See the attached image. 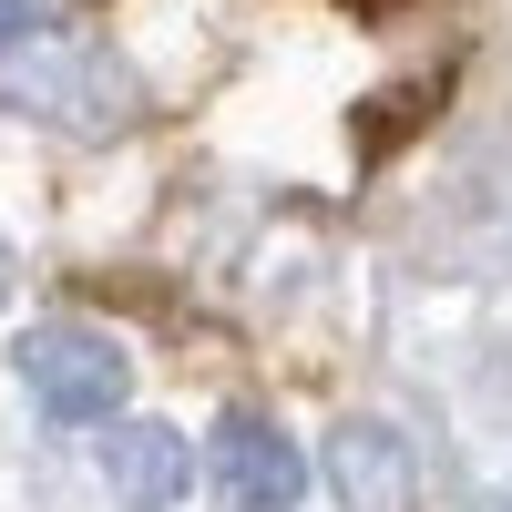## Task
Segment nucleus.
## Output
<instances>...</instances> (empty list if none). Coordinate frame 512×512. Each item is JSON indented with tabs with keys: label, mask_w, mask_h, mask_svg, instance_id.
<instances>
[{
	"label": "nucleus",
	"mask_w": 512,
	"mask_h": 512,
	"mask_svg": "<svg viewBox=\"0 0 512 512\" xmlns=\"http://www.w3.org/2000/svg\"><path fill=\"white\" fill-rule=\"evenodd\" d=\"M103 482L123 512H175L195 492V441L175 431V420H103Z\"/></svg>",
	"instance_id": "obj_4"
},
{
	"label": "nucleus",
	"mask_w": 512,
	"mask_h": 512,
	"mask_svg": "<svg viewBox=\"0 0 512 512\" xmlns=\"http://www.w3.org/2000/svg\"><path fill=\"white\" fill-rule=\"evenodd\" d=\"M0 297H11V236H0Z\"/></svg>",
	"instance_id": "obj_7"
},
{
	"label": "nucleus",
	"mask_w": 512,
	"mask_h": 512,
	"mask_svg": "<svg viewBox=\"0 0 512 512\" xmlns=\"http://www.w3.org/2000/svg\"><path fill=\"white\" fill-rule=\"evenodd\" d=\"M11 369H21V390L52 410L62 431H103V420L134 400V359H123V338H113V328H82V318L21 328Z\"/></svg>",
	"instance_id": "obj_2"
},
{
	"label": "nucleus",
	"mask_w": 512,
	"mask_h": 512,
	"mask_svg": "<svg viewBox=\"0 0 512 512\" xmlns=\"http://www.w3.org/2000/svg\"><path fill=\"white\" fill-rule=\"evenodd\" d=\"M31 21H41V11H31V0H0V41H21Z\"/></svg>",
	"instance_id": "obj_6"
},
{
	"label": "nucleus",
	"mask_w": 512,
	"mask_h": 512,
	"mask_svg": "<svg viewBox=\"0 0 512 512\" xmlns=\"http://www.w3.org/2000/svg\"><path fill=\"white\" fill-rule=\"evenodd\" d=\"M492 512H512V502H492Z\"/></svg>",
	"instance_id": "obj_8"
},
{
	"label": "nucleus",
	"mask_w": 512,
	"mask_h": 512,
	"mask_svg": "<svg viewBox=\"0 0 512 512\" xmlns=\"http://www.w3.org/2000/svg\"><path fill=\"white\" fill-rule=\"evenodd\" d=\"M0 113L62 123V134H123V123H134V82H123L93 41L31 21L21 41H0Z\"/></svg>",
	"instance_id": "obj_1"
},
{
	"label": "nucleus",
	"mask_w": 512,
	"mask_h": 512,
	"mask_svg": "<svg viewBox=\"0 0 512 512\" xmlns=\"http://www.w3.org/2000/svg\"><path fill=\"white\" fill-rule=\"evenodd\" d=\"M205 472L236 512H297L308 502V451H297L267 410H226L216 441H205Z\"/></svg>",
	"instance_id": "obj_3"
},
{
	"label": "nucleus",
	"mask_w": 512,
	"mask_h": 512,
	"mask_svg": "<svg viewBox=\"0 0 512 512\" xmlns=\"http://www.w3.org/2000/svg\"><path fill=\"white\" fill-rule=\"evenodd\" d=\"M328 492L349 512H410L420 502V461L390 420H338L328 431Z\"/></svg>",
	"instance_id": "obj_5"
}]
</instances>
